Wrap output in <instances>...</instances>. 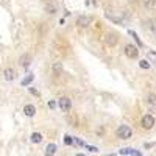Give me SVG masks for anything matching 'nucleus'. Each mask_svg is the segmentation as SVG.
<instances>
[{"label":"nucleus","instance_id":"obj_7","mask_svg":"<svg viewBox=\"0 0 156 156\" xmlns=\"http://www.w3.org/2000/svg\"><path fill=\"white\" fill-rule=\"evenodd\" d=\"M117 41H119V38H117V34L116 33H106L105 34V42L109 45V47H114V45L117 44Z\"/></svg>","mask_w":156,"mask_h":156},{"label":"nucleus","instance_id":"obj_1","mask_svg":"<svg viewBox=\"0 0 156 156\" xmlns=\"http://www.w3.org/2000/svg\"><path fill=\"white\" fill-rule=\"evenodd\" d=\"M116 134H117V137L119 139H123V141H126V139H130V137L133 136V130L128 125H120L116 130Z\"/></svg>","mask_w":156,"mask_h":156},{"label":"nucleus","instance_id":"obj_2","mask_svg":"<svg viewBox=\"0 0 156 156\" xmlns=\"http://www.w3.org/2000/svg\"><path fill=\"white\" fill-rule=\"evenodd\" d=\"M154 123H156L154 117L150 116V114H145V116L142 117V120H141V125H142L144 130H151V128L154 126Z\"/></svg>","mask_w":156,"mask_h":156},{"label":"nucleus","instance_id":"obj_20","mask_svg":"<svg viewBox=\"0 0 156 156\" xmlns=\"http://www.w3.org/2000/svg\"><path fill=\"white\" fill-rule=\"evenodd\" d=\"M139 66H141L142 69H148V67H150V62L145 61V59H142V61H139Z\"/></svg>","mask_w":156,"mask_h":156},{"label":"nucleus","instance_id":"obj_24","mask_svg":"<svg viewBox=\"0 0 156 156\" xmlns=\"http://www.w3.org/2000/svg\"><path fill=\"white\" fill-rule=\"evenodd\" d=\"M49 106H50V108H55V106H56V103H55V102H53V100H52V102L49 103Z\"/></svg>","mask_w":156,"mask_h":156},{"label":"nucleus","instance_id":"obj_19","mask_svg":"<svg viewBox=\"0 0 156 156\" xmlns=\"http://www.w3.org/2000/svg\"><path fill=\"white\" fill-rule=\"evenodd\" d=\"M64 144H66V145H72L73 144V137L69 136V134H66V136H64Z\"/></svg>","mask_w":156,"mask_h":156},{"label":"nucleus","instance_id":"obj_4","mask_svg":"<svg viewBox=\"0 0 156 156\" xmlns=\"http://www.w3.org/2000/svg\"><path fill=\"white\" fill-rule=\"evenodd\" d=\"M58 106H59L61 111H64V113L70 111V106H72L70 98H67V97H61V98L58 100Z\"/></svg>","mask_w":156,"mask_h":156},{"label":"nucleus","instance_id":"obj_18","mask_svg":"<svg viewBox=\"0 0 156 156\" xmlns=\"http://www.w3.org/2000/svg\"><path fill=\"white\" fill-rule=\"evenodd\" d=\"M53 72H55V75H59V73H61V62H55L53 64Z\"/></svg>","mask_w":156,"mask_h":156},{"label":"nucleus","instance_id":"obj_14","mask_svg":"<svg viewBox=\"0 0 156 156\" xmlns=\"http://www.w3.org/2000/svg\"><path fill=\"white\" fill-rule=\"evenodd\" d=\"M147 61L148 62H153V64H156V52L154 50H148V53H147Z\"/></svg>","mask_w":156,"mask_h":156},{"label":"nucleus","instance_id":"obj_21","mask_svg":"<svg viewBox=\"0 0 156 156\" xmlns=\"http://www.w3.org/2000/svg\"><path fill=\"white\" fill-rule=\"evenodd\" d=\"M84 147H86V148H88L89 151H92V153H97V151H98L97 147H92V145H84Z\"/></svg>","mask_w":156,"mask_h":156},{"label":"nucleus","instance_id":"obj_6","mask_svg":"<svg viewBox=\"0 0 156 156\" xmlns=\"http://www.w3.org/2000/svg\"><path fill=\"white\" fill-rule=\"evenodd\" d=\"M117 13L116 11H113V10H106L105 11V16H106V19H109L111 22H116V24H122L123 21H122V17L120 16H116Z\"/></svg>","mask_w":156,"mask_h":156},{"label":"nucleus","instance_id":"obj_11","mask_svg":"<svg viewBox=\"0 0 156 156\" xmlns=\"http://www.w3.org/2000/svg\"><path fill=\"white\" fill-rule=\"evenodd\" d=\"M56 150H58V147H56V144H49L47 147H45V156H53L55 153H56Z\"/></svg>","mask_w":156,"mask_h":156},{"label":"nucleus","instance_id":"obj_29","mask_svg":"<svg viewBox=\"0 0 156 156\" xmlns=\"http://www.w3.org/2000/svg\"><path fill=\"white\" fill-rule=\"evenodd\" d=\"M106 156H116V154H106Z\"/></svg>","mask_w":156,"mask_h":156},{"label":"nucleus","instance_id":"obj_25","mask_svg":"<svg viewBox=\"0 0 156 156\" xmlns=\"http://www.w3.org/2000/svg\"><path fill=\"white\" fill-rule=\"evenodd\" d=\"M131 156H141L139 151H131Z\"/></svg>","mask_w":156,"mask_h":156},{"label":"nucleus","instance_id":"obj_13","mask_svg":"<svg viewBox=\"0 0 156 156\" xmlns=\"http://www.w3.org/2000/svg\"><path fill=\"white\" fill-rule=\"evenodd\" d=\"M145 100H147V103H148V105L156 106V94H147V95H145Z\"/></svg>","mask_w":156,"mask_h":156},{"label":"nucleus","instance_id":"obj_5","mask_svg":"<svg viewBox=\"0 0 156 156\" xmlns=\"http://www.w3.org/2000/svg\"><path fill=\"white\" fill-rule=\"evenodd\" d=\"M91 24H92V17L91 16H80L77 19V25L80 28H86V27H89Z\"/></svg>","mask_w":156,"mask_h":156},{"label":"nucleus","instance_id":"obj_15","mask_svg":"<svg viewBox=\"0 0 156 156\" xmlns=\"http://www.w3.org/2000/svg\"><path fill=\"white\" fill-rule=\"evenodd\" d=\"M33 78H34V75H33V73H28V75H27V77L22 80V86H27V84H30L31 81H33Z\"/></svg>","mask_w":156,"mask_h":156},{"label":"nucleus","instance_id":"obj_3","mask_svg":"<svg viewBox=\"0 0 156 156\" xmlns=\"http://www.w3.org/2000/svg\"><path fill=\"white\" fill-rule=\"evenodd\" d=\"M125 55L130 59H133V58H137V55H139V50H137V47L136 45H133V44H128V45H125Z\"/></svg>","mask_w":156,"mask_h":156},{"label":"nucleus","instance_id":"obj_10","mask_svg":"<svg viewBox=\"0 0 156 156\" xmlns=\"http://www.w3.org/2000/svg\"><path fill=\"white\" fill-rule=\"evenodd\" d=\"M24 114H25L27 117H33V116L36 114V108H34L33 105H25V106H24Z\"/></svg>","mask_w":156,"mask_h":156},{"label":"nucleus","instance_id":"obj_16","mask_svg":"<svg viewBox=\"0 0 156 156\" xmlns=\"http://www.w3.org/2000/svg\"><path fill=\"white\" fill-rule=\"evenodd\" d=\"M142 3L147 6V8H156V0H142Z\"/></svg>","mask_w":156,"mask_h":156},{"label":"nucleus","instance_id":"obj_28","mask_svg":"<svg viewBox=\"0 0 156 156\" xmlns=\"http://www.w3.org/2000/svg\"><path fill=\"white\" fill-rule=\"evenodd\" d=\"M75 156H86V154H83V153H77Z\"/></svg>","mask_w":156,"mask_h":156},{"label":"nucleus","instance_id":"obj_22","mask_svg":"<svg viewBox=\"0 0 156 156\" xmlns=\"http://www.w3.org/2000/svg\"><path fill=\"white\" fill-rule=\"evenodd\" d=\"M130 34H131V36H133V38L136 39V42H137V44H139V45H141V41H139V38H137V34H136L134 31H131V30H130Z\"/></svg>","mask_w":156,"mask_h":156},{"label":"nucleus","instance_id":"obj_9","mask_svg":"<svg viewBox=\"0 0 156 156\" xmlns=\"http://www.w3.org/2000/svg\"><path fill=\"white\" fill-rule=\"evenodd\" d=\"M3 77H5L6 81H13V80L16 78V72H14L11 67H8V69L3 70Z\"/></svg>","mask_w":156,"mask_h":156},{"label":"nucleus","instance_id":"obj_26","mask_svg":"<svg viewBox=\"0 0 156 156\" xmlns=\"http://www.w3.org/2000/svg\"><path fill=\"white\" fill-rule=\"evenodd\" d=\"M30 92H31V94H36V95H38V91H34L33 88H30Z\"/></svg>","mask_w":156,"mask_h":156},{"label":"nucleus","instance_id":"obj_17","mask_svg":"<svg viewBox=\"0 0 156 156\" xmlns=\"http://www.w3.org/2000/svg\"><path fill=\"white\" fill-rule=\"evenodd\" d=\"M45 11H47L49 14H55V13H56V6L47 3V5H45Z\"/></svg>","mask_w":156,"mask_h":156},{"label":"nucleus","instance_id":"obj_27","mask_svg":"<svg viewBox=\"0 0 156 156\" xmlns=\"http://www.w3.org/2000/svg\"><path fill=\"white\" fill-rule=\"evenodd\" d=\"M128 2H130V3H133V5H136V3H137V0H128Z\"/></svg>","mask_w":156,"mask_h":156},{"label":"nucleus","instance_id":"obj_23","mask_svg":"<svg viewBox=\"0 0 156 156\" xmlns=\"http://www.w3.org/2000/svg\"><path fill=\"white\" fill-rule=\"evenodd\" d=\"M131 151H133L131 148H123L120 153H122V154H131Z\"/></svg>","mask_w":156,"mask_h":156},{"label":"nucleus","instance_id":"obj_8","mask_svg":"<svg viewBox=\"0 0 156 156\" xmlns=\"http://www.w3.org/2000/svg\"><path fill=\"white\" fill-rule=\"evenodd\" d=\"M30 62H31V56L28 53H25V55H22V56L19 58V64L22 67H28L30 66Z\"/></svg>","mask_w":156,"mask_h":156},{"label":"nucleus","instance_id":"obj_12","mask_svg":"<svg viewBox=\"0 0 156 156\" xmlns=\"http://www.w3.org/2000/svg\"><path fill=\"white\" fill-rule=\"evenodd\" d=\"M30 141H31L33 144H39V142H42V134H41V133H31Z\"/></svg>","mask_w":156,"mask_h":156}]
</instances>
